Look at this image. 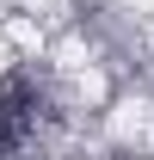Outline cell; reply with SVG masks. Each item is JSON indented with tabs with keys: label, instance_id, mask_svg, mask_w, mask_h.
Here are the masks:
<instances>
[{
	"label": "cell",
	"instance_id": "1",
	"mask_svg": "<svg viewBox=\"0 0 154 160\" xmlns=\"http://www.w3.org/2000/svg\"><path fill=\"white\" fill-rule=\"evenodd\" d=\"M31 129H37V86L25 74H0V160L25 148Z\"/></svg>",
	"mask_w": 154,
	"mask_h": 160
}]
</instances>
